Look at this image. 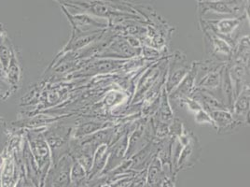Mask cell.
Returning <instances> with one entry per match:
<instances>
[{
	"instance_id": "6da1fadb",
	"label": "cell",
	"mask_w": 250,
	"mask_h": 187,
	"mask_svg": "<svg viewBox=\"0 0 250 187\" xmlns=\"http://www.w3.org/2000/svg\"><path fill=\"white\" fill-rule=\"evenodd\" d=\"M245 15H242L236 18H228V19H219V20H211L205 21L204 20V28H208L209 30L219 36V38L223 39L225 42H232L231 36L235 33L236 29L242 24ZM230 45V44H229Z\"/></svg>"
},
{
	"instance_id": "7a4b0ae2",
	"label": "cell",
	"mask_w": 250,
	"mask_h": 187,
	"mask_svg": "<svg viewBox=\"0 0 250 187\" xmlns=\"http://www.w3.org/2000/svg\"><path fill=\"white\" fill-rule=\"evenodd\" d=\"M177 53L178 55L174 56V61L171 63L167 76L165 89L168 94L171 93L182 82V80L186 77L189 70V68L186 63V57L182 56L180 52Z\"/></svg>"
},
{
	"instance_id": "3957f363",
	"label": "cell",
	"mask_w": 250,
	"mask_h": 187,
	"mask_svg": "<svg viewBox=\"0 0 250 187\" xmlns=\"http://www.w3.org/2000/svg\"><path fill=\"white\" fill-rule=\"evenodd\" d=\"M240 7L236 1H201L199 2L198 11L202 18L207 12L212 11L218 14L236 15L240 12Z\"/></svg>"
},
{
	"instance_id": "277c9868",
	"label": "cell",
	"mask_w": 250,
	"mask_h": 187,
	"mask_svg": "<svg viewBox=\"0 0 250 187\" xmlns=\"http://www.w3.org/2000/svg\"><path fill=\"white\" fill-rule=\"evenodd\" d=\"M198 74V63H193L189 68L186 77L182 80V82L177 85V87L169 94L170 98H174L177 101L189 97V95L193 92L196 87V78Z\"/></svg>"
},
{
	"instance_id": "5b68a950",
	"label": "cell",
	"mask_w": 250,
	"mask_h": 187,
	"mask_svg": "<svg viewBox=\"0 0 250 187\" xmlns=\"http://www.w3.org/2000/svg\"><path fill=\"white\" fill-rule=\"evenodd\" d=\"M136 48L131 46L126 40L117 38L102 50L99 53L100 57H114V58H130L138 55Z\"/></svg>"
},
{
	"instance_id": "8992f818",
	"label": "cell",
	"mask_w": 250,
	"mask_h": 187,
	"mask_svg": "<svg viewBox=\"0 0 250 187\" xmlns=\"http://www.w3.org/2000/svg\"><path fill=\"white\" fill-rule=\"evenodd\" d=\"M206 40L208 41V48L210 49L211 53L215 55V57L220 58V57H228L229 58L232 54V47L229 43L225 42L223 39L219 38L216 34H214L211 30L208 28H204Z\"/></svg>"
},
{
	"instance_id": "52a82bcc",
	"label": "cell",
	"mask_w": 250,
	"mask_h": 187,
	"mask_svg": "<svg viewBox=\"0 0 250 187\" xmlns=\"http://www.w3.org/2000/svg\"><path fill=\"white\" fill-rule=\"evenodd\" d=\"M231 112L232 115L235 116L233 118L240 124L244 121V119L248 121L250 113V88L248 85L243 88L241 93L235 98Z\"/></svg>"
},
{
	"instance_id": "ba28073f",
	"label": "cell",
	"mask_w": 250,
	"mask_h": 187,
	"mask_svg": "<svg viewBox=\"0 0 250 187\" xmlns=\"http://www.w3.org/2000/svg\"><path fill=\"white\" fill-rule=\"evenodd\" d=\"M70 161V160H69ZM63 157L51 176V187H68L70 183V162Z\"/></svg>"
},
{
	"instance_id": "9c48e42d",
	"label": "cell",
	"mask_w": 250,
	"mask_h": 187,
	"mask_svg": "<svg viewBox=\"0 0 250 187\" xmlns=\"http://www.w3.org/2000/svg\"><path fill=\"white\" fill-rule=\"evenodd\" d=\"M208 114L219 131H229L237 124H240L233 118V115L228 110H215L209 112Z\"/></svg>"
},
{
	"instance_id": "30bf717a",
	"label": "cell",
	"mask_w": 250,
	"mask_h": 187,
	"mask_svg": "<svg viewBox=\"0 0 250 187\" xmlns=\"http://www.w3.org/2000/svg\"><path fill=\"white\" fill-rule=\"evenodd\" d=\"M71 23L73 24L74 29L77 30V33H83L90 30L92 27H102L106 26V23H102L97 19L92 18L87 14H77L73 16H68Z\"/></svg>"
},
{
	"instance_id": "8fae6325",
	"label": "cell",
	"mask_w": 250,
	"mask_h": 187,
	"mask_svg": "<svg viewBox=\"0 0 250 187\" xmlns=\"http://www.w3.org/2000/svg\"><path fill=\"white\" fill-rule=\"evenodd\" d=\"M223 69L206 73V75L204 77L199 79V82L196 86L198 88L208 91L210 94L212 93L213 91L218 90L219 88L221 89Z\"/></svg>"
},
{
	"instance_id": "7c38bea8",
	"label": "cell",
	"mask_w": 250,
	"mask_h": 187,
	"mask_svg": "<svg viewBox=\"0 0 250 187\" xmlns=\"http://www.w3.org/2000/svg\"><path fill=\"white\" fill-rule=\"evenodd\" d=\"M127 146H128V139L127 136H125L123 140H121L116 145H115L113 151L110 153V157L107 164V170L111 169V166L114 161H121L122 157L125 156V153L127 152Z\"/></svg>"
},
{
	"instance_id": "4fadbf2b",
	"label": "cell",
	"mask_w": 250,
	"mask_h": 187,
	"mask_svg": "<svg viewBox=\"0 0 250 187\" xmlns=\"http://www.w3.org/2000/svg\"><path fill=\"white\" fill-rule=\"evenodd\" d=\"M167 91L166 89L163 92V96H162V101H161V107L159 110V114H160V119L167 123L170 122L173 120V113L171 110V106L169 104V100H168V96H167Z\"/></svg>"
},
{
	"instance_id": "5bb4252c",
	"label": "cell",
	"mask_w": 250,
	"mask_h": 187,
	"mask_svg": "<svg viewBox=\"0 0 250 187\" xmlns=\"http://www.w3.org/2000/svg\"><path fill=\"white\" fill-rule=\"evenodd\" d=\"M157 70H148V72L146 73V77L143 78L142 82L139 83L138 85V89H137V95L139 94H143L146 91V89L149 87L150 85V81L153 82L156 80Z\"/></svg>"
},
{
	"instance_id": "9a60e30c",
	"label": "cell",
	"mask_w": 250,
	"mask_h": 187,
	"mask_svg": "<svg viewBox=\"0 0 250 187\" xmlns=\"http://www.w3.org/2000/svg\"><path fill=\"white\" fill-rule=\"evenodd\" d=\"M195 121L200 125L208 124V125H213L216 128V125L213 119L211 118L208 113H207L205 110H200L197 113H195Z\"/></svg>"
},
{
	"instance_id": "2e32d148",
	"label": "cell",
	"mask_w": 250,
	"mask_h": 187,
	"mask_svg": "<svg viewBox=\"0 0 250 187\" xmlns=\"http://www.w3.org/2000/svg\"><path fill=\"white\" fill-rule=\"evenodd\" d=\"M101 125H102V124H99V123H87V124H84V125H83V126L80 128L79 134H80V135H87V134H90V133L94 132L95 130L99 129Z\"/></svg>"
},
{
	"instance_id": "e0dca14e",
	"label": "cell",
	"mask_w": 250,
	"mask_h": 187,
	"mask_svg": "<svg viewBox=\"0 0 250 187\" xmlns=\"http://www.w3.org/2000/svg\"><path fill=\"white\" fill-rule=\"evenodd\" d=\"M201 1H219V0H199V2ZM223 1H231V0H223Z\"/></svg>"
}]
</instances>
